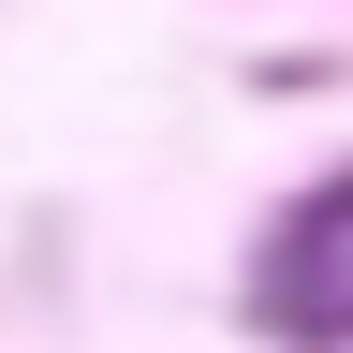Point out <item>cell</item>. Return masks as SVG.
<instances>
[{"mask_svg":"<svg viewBox=\"0 0 353 353\" xmlns=\"http://www.w3.org/2000/svg\"><path fill=\"white\" fill-rule=\"evenodd\" d=\"M250 324L294 339V353H353V176L294 192L250 250Z\"/></svg>","mask_w":353,"mask_h":353,"instance_id":"1","label":"cell"}]
</instances>
